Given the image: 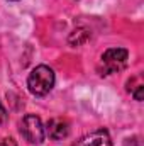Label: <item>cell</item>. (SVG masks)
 Segmentation results:
<instances>
[{
    "instance_id": "obj_1",
    "label": "cell",
    "mask_w": 144,
    "mask_h": 146,
    "mask_svg": "<svg viewBox=\"0 0 144 146\" xmlns=\"http://www.w3.org/2000/svg\"><path fill=\"white\" fill-rule=\"evenodd\" d=\"M54 72L46 66V65H39L36 66L32 72L29 73L27 76V87H29V92L32 95H37V97H42L46 94H49L54 87Z\"/></svg>"
},
{
    "instance_id": "obj_2",
    "label": "cell",
    "mask_w": 144,
    "mask_h": 146,
    "mask_svg": "<svg viewBox=\"0 0 144 146\" xmlns=\"http://www.w3.org/2000/svg\"><path fill=\"white\" fill-rule=\"evenodd\" d=\"M20 134L31 145H41L46 138L44 126L36 114H26L20 121Z\"/></svg>"
},
{
    "instance_id": "obj_3",
    "label": "cell",
    "mask_w": 144,
    "mask_h": 146,
    "mask_svg": "<svg viewBox=\"0 0 144 146\" xmlns=\"http://www.w3.org/2000/svg\"><path fill=\"white\" fill-rule=\"evenodd\" d=\"M129 53L124 48H110L102 54V66H100V75H110L119 70H122L127 63Z\"/></svg>"
},
{
    "instance_id": "obj_4",
    "label": "cell",
    "mask_w": 144,
    "mask_h": 146,
    "mask_svg": "<svg viewBox=\"0 0 144 146\" xmlns=\"http://www.w3.org/2000/svg\"><path fill=\"white\" fill-rule=\"evenodd\" d=\"M75 146H114L112 145V139L108 136V133L105 129H98V131H93L83 138H80Z\"/></svg>"
},
{
    "instance_id": "obj_5",
    "label": "cell",
    "mask_w": 144,
    "mask_h": 146,
    "mask_svg": "<svg viewBox=\"0 0 144 146\" xmlns=\"http://www.w3.org/2000/svg\"><path fill=\"white\" fill-rule=\"evenodd\" d=\"M44 133L51 138V139H65L68 134H70V126L65 119H51L44 129Z\"/></svg>"
},
{
    "instance_id": "obj_6",
    "label": "cell",
    "mask_w": 144,
    "mask_h": 146,
    "mask_svg": "<svg viewBox=\"0 0 144 146\" xmlns=\"http://www.w3.org/2000/svg\"><path fill=\"white\" fill-rule=\"evenodd\" d=\"M87 33V29H78V31H75L71 36H70V42L71 44H81V42H85L88 37H81V34H85Z\"/></svg>"
},
{
    "instance_id": "obj_7",
    "label": "cell",
    "mask_w": 144,
    "mask_h": 146,
    "mask_svg": "<svg viewBox=\"0 0 144 146\" xmlns=\"http://www.w3.org/2000/svg\"><path fill=\"white\" fill-rule=\"evenodd\" d=\"M131 94L134 95V99H136V100H139V102H141V100H143V95H144V85H143V83H139V85L136 87V90H132Z\"/></svg>"
},
{
    "instance_id": "obj_8",
    "label": "cell",
    "mask_w": 144,
    "mask_h": 146,
    "mask_svg": "<svg viewBox=\"0 0 144 146\" xmlns=\"http://www.w3.org/2000/svg\"><path fill=\"white\" fill-rule=\"evenodd\" d=\"M124 146H143V145H141L139 138H131V139H126V145Z\"/></svg>"
},
{
    "instance_id": "obj_9",
    "label": "cell",
    "mask_w": 144,
    "mask_h": 146,
    "mask_svg": "<svg viewBox=\"0 0 144 146\" xmlns=\"http://www.w3.org/2000/svg\"><path fill=\"white\" fill-rule=\"evenodd\" d=\"M0 146H17V143H15L14 138H5V139L0 141Z\"/></svg>"
},
{
    "instance_id": "obj_10",
    "label": "cell",
    "mask_w": 144,
    "mask_h": 146,
    "mask_svg": "<svg viewBox=\"0 0 144 146\" xmlns=\"http://www.w3.org/2000/svg\"><path fill=\"white\" fill-rule=\"evenodd\" d=\"M5 117H7V114H5V109H3V106H2V102H0V124L5 121Z\"/></svg>"
}]
</instances>
